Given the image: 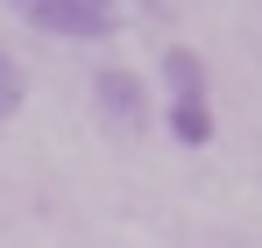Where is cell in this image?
I'll list each match as a JSON object with an SVG mask.
<instances>
[{
	"instance_id": "277c9868",
	"label": "cell",
	"mask_w": 262,
	"mask_h": 248,
	"mask_svg": "<svg viewBox=\"0 0 262 248\" xmlns=\"http://www.w3.org/2000/svg\"><path fill=\"white\" fill-rule=\"evenodd\" d=\"M21 99H29V78H21V64L0 50V121H14V114H21Z\"/></svg>"
},
{
	"instance_id": "3957f363",
	"label": "cell",
	"mask_w": 262,
	"mask_h": 248,
	"mask_svg": "<svg viewBox=\"0 0 262 248\" xmlns=\"http://www.w3.org/2000/svg\"><path fill=\"white\" fill-rule=\"evenodd\" d=\"M92 99H99V121L114 128V135H135V128L149 121V92H142V78L121 71V64H106V71L92 78Z\"/></svg>"
},
{
	"instance_id": "6da1fadb",
	"label": "cell",
	"mask_w": 262,
	"mask_h": 248,
	"mask_svg": "<svg viewBox=\"0 0 262 248\" xmlns=\"http://www.w3.org/2000/svg\"><path fill=\"white\" fill-rule=\"evenodd\" d=\"M29 29L43 36H64V43H106L121 29V0H7Z\"/></svg>"
},
{
	"instance_id": "7a4b0ae2",
	"label": "cell",
	"mask_w": 262,
	"mask_h": 248,
	"mask_svg": "<svg viewBox=\"0 0 262 248\" xmlns=\"http://www.w3.org/2000/svg\"><path fill=\"white\" fill-rule=\"evenodd\" d=\"M163 78H170V135L184 149H206V142H213V99H206L199 50H170V57H163Z\"/></svg>"
}]
</instances>
